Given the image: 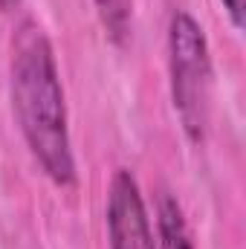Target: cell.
<instances>
[{
	"label": "cell",
	"mask_w": 246,
	"mask_h": 249,
	"mask_svg": "<svg viewBox=\"0 0 246 249\" xmlns=\"http://www.w3.org/2000/svg\"><path fill=\"white\" fill-rule=\"evenodd\" d=\"M9 87L18 127L41 171L55 186H75L78 174L61 72L47 32L35 20H23L12 38Z\"/></svg>",
	"instance_id": "6da1fadb"
},
{
	"label": "cell",
	"mask_w": 246,
	"mask_h": 249,
	"mask_svg": "<svg viewBox=\"0 0 246 249\" xmlns=\"http://www.w3.org/2000/svg\"><path fill=\"white\" fill-rule=\"evenodd\" d=\"M168 84L183 133L188 142L203 145L211 124L214 67L200 20L185 9H177L168 20Z\"/></svg>",
	"instance_id": "7a4b0ae2"
},
{
	"label": "cell",
	"mask_w": 246,
	"mask_h": 249,
	"mask_svg": "<svg viewBox=\"0 0 246 249\" xmlns=\"http://www.w3.org/2000/svg\"><path fill=\"white\" fill-rule=\"evenodd\" d=\"M105 220L110 249H157L142 188L127 168H116L110 177Z\"/></svg>",
	"instance_id": "3957f363"
},
{
	"label": "cell",
	"mask_w": 246,
	"mask_h": 249,
	"mask_svg": "<svg viewBox=\"0 0 246 249\" xmlns=\"http://www.w3.org/2000/svg\"><path fill=\"white\" fill-rule=\"evenodd\" d=\"M157 249H194L183 206L168 191L157 200Z\"/></svg>",
	"instance_id": "277c9868"
},
{
	"label": "cell",
	"mask_w": 246,
	"mask_h": 249,
	"mask_svg": "<svg viewBox=\"0 0 246 249\" xmlns=\"http://www.w3.org/2000/svg\"><path fill=\"white\" fill-rule=\"evenodd\" d=\"M93 3L105 35L116 47H124L133 29V0H93Z\"/></svg>",
	"instance_id": "5b68a950"
},
{
	"label": "cell",
	"mask_w": 246,
	"mask_h": 249,
	"mask_svg": "<svg viewBox=\"0 0 246 249\" xmlns=\"http://www.w3.org/2000/svg\"><path fill=\"white\" fill-rule=\"evenodd\" d=\"M220 3H223V9H226V15H229L232 26H235V29H244L246 0H220Z\"/></svg>",
	"instance_id": "8992f818"
}]
</instances>
